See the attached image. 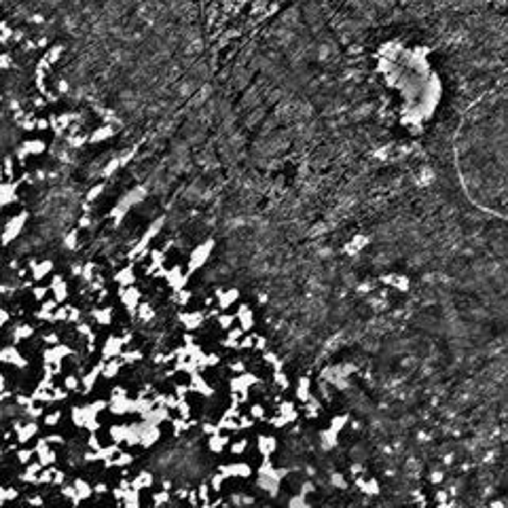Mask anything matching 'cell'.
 <instances>
[{
	"label": "cell",
	"instance_id": "obj_1",
	"mask_svg": "<svg viewBox=\"0 0 508 508\" xmlns=\"http://www.w3.org/2000/svg\"><path fill=\"white\" fill-rule=\"evenodd\" d=\"M257 474H259V478H257L259 489H263L269 498H275L280 493L282 478L288 474V468H275L271 464V458H263V464L259 466Z\"/></svg>",
	"mask_w": 508,
	"mask_h": 508
},
{
	"label": "cell",
	"instance_id": "obj_2",
	"mask_svg": "<svg viewBox=\"0 0 508 508\" xmlns=\"http://www.w3.org/2000/svg\"><path fill=\"white\" fill-rule=\"evenodd\" d=\"M212 250H214V242L212 239H208V242L199 244L197 248H193V252L189 254V263H187V273H195L197 269H201V267L208 263Z\"/></svg>",
	"mask_w": 508,
	"mask_h": 508
},
{
	"label": "cell",
	"instance_id": "obj_3",
	"mask_svg": "<svg viewBox=\"0 0 508 508\" xmlns=\"http://www.w3.org/2000/svg\"><path fill=\"white\" fill-rule=\"evenodd\" d=\"M257 375H252V373H239L237 377H233L231 381H229V390H231V394L233 396H242L239 400L242 402H246L248 400V392H250V388L257 384Z\"/></svg>",
	"mask_w": 508,
	"mask_h": 508
},
{
	"label": "cell",
	"instance_id": "obj_4",
	"mask_svg": "<svg viewBox=\"0 0 508 508\" xmlns=\"http://www.w3.org/2000/svg\"><path fill=\"white\" fill-rule=\"evenodd\" d=\"M254 468L248 462H231V464H222L218 468V474L224 478H250Z\"/></svg>",
	"mask_w": 508,
	"mask_h": 508
},
{
	"label": "cell",
	"instance_id": "obj_5",
	"mask_svg": "<svg viewBox=\"0 0 508 508\" xmlns=\"http://www.w3.org/2000/svg\"><path fill=\"white\" fill-rule=\"evenodd\" d=\"M163 280L167 282V286L172 290H180V288H187V282H189V273L182 265H174L169 269L163 271Z\"/></svg>",
	"mask_w": 508,
	"mask_h": 508
},
{
	"label": "cell",
	"instance_id": "obj_6",
	"mask_svg": "<svg viewBox=\"0 0 508 508\" xmlns=\"http://www.w3.org/2000/svg\"><path fill=\"white\" fill-rule=\"evenodd\" d=\"M119 299H121V305L127 309V312H136V307L140 305V299H142V292L136 288V284H132V286H121V290H119Z\"/></svg>",
	"mask_w": 508,
	"mask_h": 508
},
{
	"label": "cell",
	"instance_id": "obj_7",
	"mask_svg": "<svg viewBox=\"0 0 508 508\" xmlns=\"http://www.w3.org/2000/svg\"><path fill=\"white\" fill-rule=\"evenodd\" d=\"M161 439V426H153V423H146L142 421V426H140V441H138V447H153L155 443H157Z\"/></svg>",
	"mask_w": 508,
	"mask_h": 508
},
{
	"label": "cell",
	"instance_id": "obj_8",
	"mask_svg": "<svg viewBox=\"0 0 508 508\" xmlns=\"http://www.w3.org/2000/svg\"><path fill=\"white\" fill-rule=\"evenodd\" d=\"M189 377H191V381H189V390H191V392L199 394V396H204V398H212V396H214V388H212L208 381L199 375V371L193 373V375H189Z\"/></svg>",
	"mask_w": 508,
	"mask_h": 508
},
{
	"label": "cell",
	"instance_id": "obj_9",
	"mask_svg": "<svg viewBox=\"0 0 508 508\" xmlns=\"http://www.w3.org/2000/svg\"><path fill=\"white\" fill-rule=\"evenodd\" d=\"M233 316H235L237 326L242 328L244 333H250V331H252V326H254V312H252V307H250V305L242 303V305L237 307V312H235Z\"/></svg>",
	"mask_w": 508,
	"mask_h": 508
},
{
	"label": "cell",
	"instance_id": "obj_10",
	"mask_svg": "<svg viewBox=\"0 0 508 508\" xmlns=\"http://www.w3.org/2000/svg\"><path fill=\"white\" fill-rule=\"evenodd\" d=\"M277 449V439L273 434H259L257 436V451L261 458H271Z\"/></svg>",
	"mask_w": 508,
	"mask_h": 508
},
{
	"label": "cell",
	"instance_id": "obj_11",
	"mask_svg": "<svg viewBox=\"0 0 508 508\" xmlns=\"http://www.w3.org/2000/svg\"><path fill=\"white\" fill-rule=\"evenodd\" d=\"M239 301V290L229 288V290H216V303L220 307V312H229V309Z\"/></svg>",
	"mask_w": 508,
	"mask_h": 508
},
{
	"label": "cell",
	"instance_id": "obj_12",
	"mask_svg": "<svg viewBox=\"0 0 508 508\" xmlns=\"http://www.w3.org/2000/svg\"><path fill=\"white\" fill-rule=\"evenodd\" d=\"M169 419H172V415H169V409H167V407H161V404H155L150 411L142 417V421L153 423V426H161V423H165V421H169Z\"/></svg>",
	"mask_w": 508,
	"mask_h": 508
},
{
	"label": "cell",
	"instance_id": "obj_13",
	"mask_svg": "<svg viewBox=\"0 0 508 508\" xmlns=\"http://www.w3.org/2000/svg\"><path fill=\"white\" fill-rule=\"evenodd\" d=\"M123 345H125V341H123L121 337H117V335H110V337L106 339V341H104V347H102V356H104L106 360L121 356V351H123Z\"/></svg>",
	"mask_w": 508,
	"mask_h": 508
},
{
	"label": "cell",
	"instance_id": "obj_14",
	"mask_svg": "<svg viewBox=\"0 0 508 508\" xmlns=\"http://www.w3.org/2000/svg\"><path fill=\"white\" fill-rule=\"evenodd\" d=\"M206 320L204 312H189V314H180V322L187 331H199L201 324Z\"/></svg>",
	"mask_w": 508,
	"mask_h": 508
},
{
	"label": "cell",
	"instance_id": "obj_15",
	"mask_svg": "<svg viewBox=\"0 0 508 508\" xmlns=\"http://www.w3.org/2000/svg\"><path fill=\"white\" fill-rule=\"evenodd\" d=\"M277 415H280L282 421H284V426H288V423H292V421L299 419V411H296L294 402H290V400H282V402H280Z\"/></svg>",
	"mask_w": 508,
	"mask_h": 508
},
{
	"label": "cell",
	"instance_id": "obj_16",
	"mask_svg": "<svg viewBox=\"0 0 508 508\" xmlns=\"http://www.w3.org/2000/svg\"><path fill=\"white\" fill-rule=\"evenodd\" d=\"M229 447V436L224 434L222 430L220 432H214V434H210V439H208V449L212 451V453H222L224 449Z\"/></svg>",
	"mask_w": 508,
	"mask_h": 508
},
{
	"label": "cell",
	"instance_id": "obj_17",
	"mask_svg": "<svg viewBox=\"0 0 508 508\" xmlns=\"http://www.w3.org/2000/svg\"><path fill=\"white\" fill-rule=\"evenodd\" d=\"M356 487L364 493V496H379V493H381V485H379L377 478L356 476Z\"/></svg>",
	"mask_w": 508,
	"mask_h": 508
},
{
	"label": "cell",
	"instance_id": "obj_18",
	"mask_svg": "<svg viewBox=\"0 0 508 508\" xmlns=\"http://www.w3.org/2000/svg\"><path fill=\"white\" fill-rule=\"evenodd\" d=\"M153 483H155L153 472H148V470H140V472L134 476V481L130 483V487L136 489V491H144V489H150Z\"/></svg>",
	"mask_w": 508,
	"mask_h": 508
},
{
	"label": "cell",
	"instance_id": "obj_19",
	"mask_svg": "<svg viewBox=\"0 0 508 508\" xmlns=\"http://www.w3.org/2000/svg\"><path fill=\"white\" fill-rule=\"evenodd\" d=\"M294 398L299 400V402H307L309 398H312V381H309L307 377H301L299 381H296Z\"/></svg>",
	"mask_w": 508,
	"mask_h": 508
},
{
	"label": "cell",
	"instance_id": "obj_20",
	"mask_svg": "<svg viewBox=\"0 0 508 508\" xmlns=\"http://www.w3.org/2000/svg\"><path fill=\"white\" fill-rule=\"evenodd\" d=\"M115 280H117L119 286H132V284H136V271H134V267H123L121 271H117Z\"/></svg>",
	"mask_w": 508,
	"mask_h": 508
},
{
	"label": "cell",
	"instance_id": "obj_21",
	"mask_svg": "<svg viewBox=\"0 0 508 508\" xmlns=\"http://www.w3.org/2000/svg\"><path fill=\"white\" fill-rule=\"evenodd\" d=\"M337 443H339V434H335L333 430H322L320 432V445H322V449L324 451H331V449H335L337 447Z\"/></svg>",
	"mask_w": 508,
	"mask_h": 508
},
{
	"label": "cell",
	"instance_id": "obj_22",
	"mask_svg": "<svg viewBox=\"0 0 508 508\" xmlns=\"http://www.w3.org/2000/svg\"><path fill=\"white\" fill-rule=\"evenodd\" d=\"M121 366H123V362H121V360H117V358H110L106 364H102V375H104L106 379L117 377V375H119V371H121Z\"/></svg>",
	"mask_w": 508,
	"mask_h": 508
},
{
	"label": "cell",
	"instance_id": "obj_23",
	"mask_svg": "<svg viewBox=\"0 0 508 508\" xmlns=\"http://www.w3.org/2000/svg\"><path fill=\"white\" fill-rule=\"evenodd\" d=\"M349 423V415L347 413H341V415H333L331 421H328V430H333L335 434L343 432V428Z\"/></svg>",
	"mask_w": 508,
	"mask_h": 508
},
{
	"label": "cell",
	"instance_id": "obj_24",
	"mask_svg": "<svg viewBox=\"0 0 508 508\" xmlns=\"http://www.w3.org/2000/svg\"><path fill=\"white\" fill-rule=\"evenodd\" d=\"M248 445H250V441H248V439H237V441L229 443V451H231V455H235V458L244 455L246 451H248Z\"/></svg>",
	"mask_w": 508,
	"mask_h": 508
},
{
	"label": "cell",
	"instance_id": "obj_25",
	"mask_svg": "<svg viewBox=\"0 0 508 508\" xmlns=\"http://www.w3.org/2000/svg\"><path fill=\"white\" fill-rule=\"evenodd\" d=\"M74 493H77V502H81V500H87L91 493H93V489H91V485L89 483H85V481H77L74 483Z\"/></svg>",
	"mask_w": 508,
	"mask_h": 508
},
{
	"label": "cell",
	"instance_id": "obj_26",
	"mask_svg": "<svg viewBox=\"0 0 508 508\" xmlns=\"http://www.w3.org/2000/svg\"><path fill=\"white\" fill-rule=\"evenodd\" d=\"M93 318H95L97 324H102V326H108V324L112 322V307L97 309V312H93Z\"/></svg>",
	"mask_w": 508,
	"mask_h": 508
},
{
	"label": "cell",
	"instance_id": "obj_27",
	"mask_svg": "<svg viewBox=\"0 0 508 508\" xmlns=\"http://www.w3.org/2000/svg\"><path fill=\"white\" fill-rule=\"evenodd\" d=\"M174 292V296H172V301L176 303V305H180V307H185V305H189V301H191V290H187V288H180V290H172Z\"/></svg>",
	"mask_w": 508,
	"mask_h": 508
},
{
	"label": "cell",
	"instance_id": "obj_28",
	"mask_svg": "<svg viewBox=\"0 0 508 508\" xmlns=\"http://www.w3.org/2000/svg\"><path fill=\"white\" fill-rule=\"evenodd\" d=\"M138 360H142V351L140 349H123L121 351V362L123 364H134Z\"/></svg>",
	"mask_w": 508,
	"mask_h": 508
},
{
	"label": "cell",
	"instance_id": "obj_29",
	"mask_svg": "<svg viewBox=\"0 0 508 508\" xmlns=\"http://www.w3.org/2000/svg\"><path fill=\"white\" fill-rule=\"evenodd\" d=\"M169 500H172V496H169V491H165V489H161V491H157V493H153V498H150V502H153L155 508H161V506L169 504Z\"/></svg>",
	"mask_w": 508,
	"mask_h": 508
},
{
	"label": "cell",
	"instance_id": "obj_30",
	"mask_svg": "<svg viewBox=\"0 0 508 508\" xmlns=\"http://www.w3.org/2000/svg\"><path fill=\"white\" fill-rule=\"evenodd\" d=\"M273 384L277 386V390H288L290 388V379L284 373V369H282V371H273Z\"/></svg>",
	"mask_w": 508,
	"mask_h": 508
},
{
	"label": "cell",
	"instance_id": "obj_31",
	"mask_svg": "<svg viewBox=\"0 0 508 508\" xmlns=\"http://www.w3.org/2000/svg\"><path fill=\"white\" fill-rule=\"evenodd\" d=\"M125 432H127V426L125 423H121V426H112L110 428V439L115 445H121L125 441Z\"/></svg>",
	"mask_w": 508,
	"mask_h": 508
},
{
	"label": "cell",
	"instance_id": "obj_32",
	"mask_svg": "<svg viewBox=\"0 0 508 508\" xmlns=\"http://www.w3.org/2000/svg\"><path fill=\"white\" fill-rule=\"evenodd\" d=\"M195 493H197V500H199V504H212V500H210V493H212V489H210V485H208V483H201L199 487L195 489Z\"/></svg>",
	"mask_w": 508,
	"mask_h": 508
},
{
	"label": "cell",
	"instance_id": "obj_33",
	"mask_svg": "<svg viewBox=\"0 0 508 508\" xmlns=\"http://www.w3.org/2000/svg\"><path fill=\"white\" fill-rule=\"evenodd\" d=\"M392 288H396L398 292H407L409 290V286H411V282H409V277L407 275H394V280H392V284H390Z\"/></svg>",
	"mask_w": 508,
	"mask_h": 508
},
{
	"label": "cell",
	"instance_id": "obj_34",
	"mask_svg": "<svg viewBox=\"0 0 508 508\" xmlns=\"http://www.w3.org/2000/svg\"><path fill=\"white\" fill-rule=\"evenodd\" d=\"M136 314H138V318H140V320L148 322V320L155 316V309H153L148 303H140V305L136 307Z\"/></svg>",
	"mask_w": 508,
	"mask_h": 508
},
{
	"label": "cell",
	"instance_id": "obj_35",
	"mask_svg": "<svg viewBox=\"0 0 508 508\" xmlns=\"http://www.w3.org/2000/svg\"><path fill=\"white\" fill-rule=\"evenodd\" d=\"M216 322H218L220 331H229V328L233 326V322H235V316H233V314H218V316H216Z\"/></svg>",
	"mask_w": 508,
	"mask_h": 508
},
{
	"label": "cell",
	"instance_id": "obj_36",
	"mask_svg": "<svg viewBox=\"0 0 508 508\" xmlns=\"http://www.w3.org/2000/svg\"><path fill=\"white\" fill-rule=\"evenodd\" d=\"M134 462V455L127 453V451H119V453L115 455V460H112V464L115 466H121V468H125V466H130Z\"/></svg>",
	"mask_w": 508,
	"mask_h": 508
},
{
	"label": "cell",
	"instance_id": "obj_37",
	"mask_svg": "<svg viewBox=\"0 0 508 508\" xmlns=\"http://www.w3.org/2000/svg\"><path fill=\"white\" fill-rule=\"evenodd\" d=\"M265 415H267V409L261 402H252L250 404V417L254 421H257V419H265Z\"/></svg>",
	"mask_w": 508,
	"mask_h": 508
},
{
	"label": "cell",
	"instance_id": "obj_38",
	"mask_svg": "<svg viewBox=\"0 0 508 508\" xmlns=\"http://www.w3.org/2000/svg\"><path fill=\"white\" fill-rule=\"evenodd\" d=\"M331 485L337 487V489H347V478H345V474H341V472H333V474H331Z\"/></svg>",
	"mask_w": 508,
	"mask_h": 508
},
{
	"label": "cell",
	"instance_id": "obj_39",
	"mask_svg": "<svg viewBox=\"0 0 508 508\" xmlns=\"http://www.w3.org/2000/svg\"><path fill=\"white\" fill-rule=\"evenodd\" d=\"M288 508H312V504H307L305 502V496H292L290 500H288Z\"/></svg>",
	"mask_w": 508,
	"mask_h": 508
},
{
	"label": "cell",
	"instance_id": "obj_40",
	"mask_svg": "<svg viewBox=\"0 0 508 508\" xmlns=\"http://www.w3.org/2000/svg\"><path fill=\"white\" fill-rule=\"evenodd\" d=\"M265 362H269V366H273V371H282L284 366H282V360L273 354V351H265Z\"/></svg>",
	"mask_w": 508,
	"mask_h": 508
},
{
	"label": "cell",
	"instance_id": "obj_41",
	"mask_svg": "<svg viewBox=\"0 0 508 508\" xmlns=\"http://www.w3.org/2000/svg\"><path fill=\"white\" fill-rule=\"evenodd\" d=\"M224 481H227V478H224L222 474H214V476H212V481L208 483V485H210V489H212V493L220 491V489H222V485H224Z\"/></svg>",
	"mask_w": 508,
	"mask_h": 508
},
{
	"label": "cell",
	"instance_id": "obj_42",
	"mask_svg": "<svg viewBox=\"0 0 508 508\" xmlns=\"http://www.w3.org/2000/svg\"><path fill=\"white\" fill-rule=\"evenodd\" d=\"M364 244H369V239L362 237V235H358V237H354V242L349 244L351 248H347V250H349V252H358V250H362V248H364Z\"/></svg>",
	"mask_w": 508,
	"mask_h": 508
},
{
	"label": "cell",
	"instance_id": "obj_43",
	"mask_svg": "<svg viewBox=\"0 0 508 508\" xmlns=\"http://www.w3.org/2000/svg\"><path fill=\"white\" fill-rule=\"evenodd\" d=\"M445 481V472L443 470H432L430 472V483L432 485H441Z\"/></svg>",
	"mask_w": 508,
	"mask_h": 508
},
{
	"label": "cell",
	"instance_id": "obj_44",
	"mask_svg": "<svg viewBox=\"0 0 508 508\" xmlns=\"http://www.w3.org/2000/svg\"><path fill=\"white\" fill-rule=\"evenodd\" d=\"M60 419H62V413H60V411H53V413H49V415L45 417L47 426H55V423H58Z\"/></svg>",
	"mask_w": 508,
	"mask_h": 508
},
{
	"label": "cell",
	"instance_id": "obj_45",
	"mask_svg": "<svg viewBox=\"0 0 508 508\" xmlns=\"http://www.w3.org/2000/svg\"><path fill=\"white\" fill-rule=\"evenodd\" d=\"M434 502H436V504H445V502H449V493H447L445 489L436 491V493H434Z\"/></svg>",
	"mask_w": 508,
	"mask_h": 508
},
{
	"label": "cell",
	"instance_id": "obj_46",
	"mask_svg": "<svg viewBox=\"0 0 508 508\" xmlns=\"http://www.w3.org/2000/svg\"><path fill=\"white\" fill-rule=\"evenodd\" d=\"M265 345H267V339L265 337H259V335H254V349H261V351H265Z\"/></svg>",
	"mask_w": 508,
	"mask_h": 508
},
{
	"label": "cell",
	"instance_id": "obj_47",
	"mask_svg": "<svg viewBox=\"0 0 508 508\" xmlns=\"http://www.w3.org/2000/svg\"><path fill=\"white\" fill-rule=\"evenodd\" d=\"M201 430H204V434H208V436H210V434H214V432H220L216 423H204Z\"/></svg>",
	"mask_w": 508,
	"mask_h": 508
},
{
	"label": "cell",
	"instance_id": "obj_48",
	"mask_svg": "<svg viewBox=\"0 0 508 508\" xmlns=\"http://www.w3.org/2000/svg\"><path fill=\"white\" fill-rule=\"evenodd\" d=\"M231 371L239 375V373H244V371H246V366H244V362H242V360H237V362H231Z\"/></svg>",
	"mask_w": 508,
	"mask_h": 508
},
{
	"label": "cell",
	"instance_id": "obj_49",
	"mask_svg": "<svg viewBox=\"0 0 508 508\" xmlns=\"http://www.w3.org/2000/svg\"><path fill=\"white\" fill-rule=\"evenodd\" d=\"M79 386V379L74 377V375H70V377H66V388L68 390H74Z\"/></svg>",
	"mask_w": 508,
	"mask_h": 508
},
{
	"label": "cell",
	"instance_id": "obj_50",
	"mask_svg": "<svg viewBox=\"0 0 508 508\" xmlns=\"http://www.w3.org/2000/svg\"><path fill=\"white\" fill-rule=\"evenodd\" d=\"M312 491H314V483L305 481V483L301 485V496H307V493H312Z\"/></svg>",
	"mask_w": 508,
	"mask_h": 508
},
{
	"label": "cell",
	"instance_id": "obj_51",
	"mask_svg": "<svg viewBox=\"0 0 508 508\" xmlns=\"http://www.w3.org/2000/svg\"><path fill=\"white\" fill-rule=\"evenodd\" d=\"M489 508H506V504H504V500H491Z\"/></svg>",
	"mask_w": 508,
	"mask_h": 508
},
{
	"label": "cell",
	"instance_id": "obj_52",
	"mask_svg": "<svg viewBox=\"0 0 508 508\" xmlns=\"http://www.w3.org/2000/svg\"><path fill=\"white\" fill-rule=\"evenodd\" d=\"M360 472H362V468H360L358 464H354V466H351V474H354V476H360Z\"/></svg>",
	"mask_w": 508,
	"mask_h": 508
},
{
	"label": "cell",
	"instance_id": "obj_53",
	"mask_svg": "<svg viewBox=\"0 0 508 508\" xmlns=\"http://www.w3.org/2000/svg\"><path fill=\"white\" fill-rule=\"evenodd\" d=\"M218 504H197V506H187V508H216Z\"/></svg>",
	"mask_w": 508,
	"mask_h": 508
},
{
	"label": "cell",
	"instance_id": "obj_54",
	"mask_svg": "<svg viewBox=\"0 0 508 508\" xmlns=\"http://www.w3.org/2000/svg\"><path fill=\"white\" fill-rule=\"evenodd\" d=\"M161 489L169 491V489H172V481H161Z\"/></svg>",
	"mask_w": 508,
	"mask_h": 508
},
{
	"label": "cell",
	"instance_id": "obj_55",
	"mask_svg": "<svg viewBox=\"0 0 508 508\" xmlns=\"http://www.w3.org/2000/svg\"><path fill=\"white\" fill-rule=\"evenodd\" d=\"M121 508H142V506H140V502H136V504H123Z\"/></svg>",
	"mask_w": 508,
	"mask_h": 508
},
{
	"label": "cell",
	"instance_id": "obj_56",
	"mask_svg": "<svg viewBox=\"0 0 508 508\" xmlns=\"http://www.w3.org/2000/svg\"><path fill=\"white\" fill-rule=\"evenodd\" d=\"M351 430H354V432L360 430V421H351Z\"/></svg>",
	"mask_w": 508,
	"mask_h": 508
}]
</instances>
